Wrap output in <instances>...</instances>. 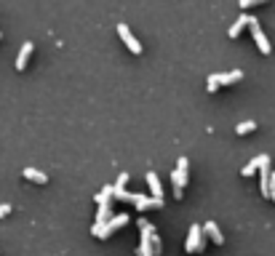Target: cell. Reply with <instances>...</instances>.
<instances>
[{"mask_svg": "<svg viewBox=\"0 0 275 256\" xmlns=\"http://www.w3.org/2000/svg\"><path fill=\"white\" fill-rule=\"evenodd\" d=\"M270 197H272V203H275V171H272V176H270Z\"/></svg>", "mask_w": 275, "mask_h": 256, "instance_id": "cell-18", "label": "cell"}, {"mask_svg": "<svg viewBox=\"0 0 275 256\" xmlns=\"http://www.w3.org/2000/svg\"><path fill=\"white\" fill-rule=\"evenodd\" d=\"M112 216H115V214H112L110 203H102V206H99V214H97V224H107Z\"/></svg>", "mask_w": 275, "mask_h": 256, "instance_id": "cell-14", "label": "cell"}, {"mask_svg": "<svg viewBox=\"0 0 275 256\" xmlns=\"http://www.w3.org/2000/svg\"><path fill=\"white\" fill-rule=\"evenodd\" d=\"M115 197H120V200H136V195L128 192L126 187H115Z\"/></svg>", "mask_w": 275, "mask_h": 256, "instance_id": "cell-17", "label": "cell"}, {"mask_svg": "<svg viewBox=\"0 0 275 256\" xmlns=\"http://www.w3.org/2000/svg\"><path fill=\"white\" fill-rule=\"evenodd\" d=\"M147 256H153V253H147Z\"/></svg>", "mask_w": 275, "mask_h": 256, "instance_id": "cell-21", "label": "cell"}, {"mask_svg": "<svg viewBox=\"0 0 275 256\" xmlns=\"http://www.w3.org/2000/svg\"><path fill=\"white\" fill-rule=\"evenodd\" d=\"M118 32H120V37L126 40V45H128L131 51H134V54H142V43L136 40V35L131 32V27H128L126 22H120V24H118Z\"/></svg>", "mask_w": 275, "mask_h": 256, "instance_id": "cell-6", "label": "cell"}, {"mask_svg": "<svg viewBox=\"0 0 275 256\" xmlns=\"http://www.w3.org/2000/svg\"><path fill=\"white\" fill-rule=\"evenodd\" d=\"M206 243V232L201 224H190V232H187V240H185V248L187 251H201Z\"/></svg>", "mask_w": 275, "mask_h": 256, "instance_id": "cell-3", "label": "cell"}, {"mask_svg": "<svg viewBox=\"0 0 275 256\" xmlns=\"http://www.w3.org/2000/svg\"><path fill=\"white\" fill-rule=\"evenodd\" d=\"M147 184L153 189V197H160V200H163V187H160V179H158L155 171H147Z\"/></svg>", "mask_w": 275, "mask_h": 256, "instance_id": "cell-10", "label": "cell"}, {"mask_svg": "<svg viewBox=\"0 0 275 256\" xmlns=\"http://www.w3.org/2000/svg\"><path fill=\"white\" fill-rule=\"evenodd\" d=\"M128 219H131L128 214H115L107 224H94V227H91V232L97 235V238H110V235L115 232V230H120L123 224H128Z\"/></svg>", "mask_w": 275, "mask_h": 256, "instance_id": "cell-1", "label": "cell"}, {"mask_svg": "<svg viewBox=\"0 0 275 256\" xmlns=\"http://www.w3.org/2000/svg\"><path fill=\"white\" fill-rule=\"evenodd\" d=\"M249 27H251V32H254V40H257V45H259V51L262 54H270V40H267V35H264V30H262V24H259V19L257 16H251L249 19Z\"/></svg>", "mask_w": 275, "mask_h": 256, "instance_id": "cell-5", "label": "cell"}, {"mask_svg": "<svg viewBox=\"0 0 275 256\" xmlns=\"http://www.w3.org/2000/svg\"><path fill=\"white\" fill-rule=\"evenodd\" d=\"M136 208L139 211H147V208H160L163 206V200H160V197H147V195H136Z\"/></svg>", "mask_w": 275, "mask_h": 256, "instance_id": "cell-9", "label": "cell"}, {"mask_svg": "<svg viewBox=\"0 0 275 256\" xmlns=\"http://www.w3.org/2000/svg\"><path fill=\"white\" fill-rule=\"evenodd\" d=\"M32 48H35V43L24 40V45L19 48V56H16V70H24V64L30 62V56H32Z\"/></svg>", "mask_w": 275, "mask_h": 256, "instance_id": "cell-7", "label": "cell"}, {"mask_svg": "<svg viewBox=\"0 0 275 256\" xmlns=\"http://www.w3.org/2000/svg\"><path fill=\"white\" fill-rule=\"evenodd\" d=\"M126 182H128V174H120L118 182H115V187H126Z\"/></svg>", "mask_w": 275, "mask_h": 256, "instance_id": "cell-19", "label": "cell"}, {"mask_svg": "<svg viewBox=\"0 0 275 256\" xmlns=\"http://www.w3.org/2000/svg\"><path fill=\"white\" fill-rule=\"evenodd\" d=\"M257 128V123L254 120H243V123H238V126H235V131H238V134H249V131H254Z\"/></svg>", "mask_w": 275, "mask_h": 256, "instance_id": "cell-16", "label": "cell"}, {"mask_svg": "<svg viewBox=\"0 0 275 256\" xmlns=\"http://www.w3.org/2000/svg\"><path fill=\"white\" fill-rule=\"evenodd\" d=\"M187 168H190V160L187 158H179L176 160V168L171 171V182H174V195L182 197V189L187 184Z\"/></svg>", "mask_w": 275, "mask_h": 256, "instance_id": "cell-2", "label": "cell"}, {"mask_svg": "<svg viewBox=\"0 0 275 256\" xmlns=\"http://www.w3.org/2000/svg\"><path fill=\"white\" fill-rule=\"evenodd\" d=\"M249 19H251L249 14H241V16H238V19H235V22L230 24V35H233V37L238 35V32H241V27H243V24H249Z\"/></svg>", "mask_w": 275, "mask_h": 256, "instance_id": "cell-15", "label": "cell"}, {"mask_svg": "<svg viewBox=\"0 0 275 256\" xmlns=\"http://www.w3.org/2000/svg\"><path fill=\"white\" fill-rule=\"evenodd\" d=\"M203 232H206L214 243H224V235H222L219 227H216V222H206V224H203Z\"/></svg>", "mask_w": 275, "mask_h": 256, "instance_id": "cell-11", "label": "cell"}, {"mask_svg": "<svg viewBox=\"0 0 275 256\" xmlns=\"http://www.w3.org/2000/svg\"><path fill=\"white\" fill-rule=\"evenodd\" d=\"M24 176L30 179V182H37V184H45V182H49L45 171H37V168H32V166H27V168H24Z\"/></svg>", "mask_w": 275, "mask_h": 256, "instance_id": "cell-12", "label": "cell"}, {"mask_svg": "<svg viewBox=\"0 0 275 256\" xmlns=\"http://www.w3.org/2000/svg\"><path fill=\"white\" fill-rule=\"evenodd\" d=\"M267 163H270V155H259V158L249 160V163L243 166V171H241V174H243V176H251V174H254V171H257V168L267 166Z\"/></svg>", "mask_w": 275, "mask_h": 256, "instance_id": "cell-8", "label": "cell"}, {"mask_svg": "<svg viewBox=\"0 0 275 256\" xmlns=\"http://www.w3.org/2000/svg\"><path fill=\"white\" fill-rule=\"evenodd\" d=\"M241 78H243L241 70H230V72H219V75H208V91H216L219 85L235 83V80H241Z\"/></svg>", "mask_w": 275, "mask_h": 256, "instance_id": "cell-4", "label": "cell"}, {"mask_svg": "<svg viewBox=\"0 0 275 256\" xmlns=\"http://www.w3.org/2000/svg\"><path fill=\"white\" fill-rule=\"evenodd\" d=\"M115 195V184H104L99 192H97V203L102 206V203H110V197Z\"/></svg>", "mask_w": 275, "mask_h": 256, "instance_id": "cell-13", "label": "cell"}, {"mask_svg": "<svg viewBox=\"0 0 275 256\" xmlns=\"http://www.w3.org/2000/svg\"><path fill=\"white\" fill-rule=\"evenodd\" d=\"M8 211H11V206H8V203H0V216H6Z\"/></svg>", "mask_w": 275, "mask_h": 256, "instance_id": "cell-20", "label": "cell"}]
</instances>
